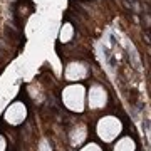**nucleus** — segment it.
Returning <instances> with one entry per match:
<instances>
[{"mask_svg": "<svg viewBox=\"0 0 151 151\" xmlns=\"http://www.w3.org/2000/svg\"><path fill=\"white\" fill-rule=\"evenodd\" d=\"M121 121L114 116H104L97 121V126H96V133L97 136L104 141V143H111L121 134Z\"/></svg>", "mask_w": 151, "mask_h": 151, "instance_id": "obj_1", "label": "nucleus"}, {"mask_svg": "<svg viewBox=\"0 0 151 151\" xmlns=\"http://www.w3.org/2000/svg\"><path fill=\"white\" fill-rule=\"evenodd\" d=\"M62 101H64L65 108L74 113H82L84 111V103H86V96H84V87L82 86H69L62 92Z\"/></svg>", "mask_w": 151, "mask_h": 151, "instance_id": "obj_2", "label": "nucleus"}, {"mask_svg": "<svg viewBox=\"0 0 151 151\" xmlns=\"http://www.w3.org/2000/svg\"><path fill=\"white\" fill-rule=\"evenodd\" d=\"M4 118H5V121L9 124H12V126H17V124L24 123V119L27 118V108H25V104H22V103L10 104V106L7 108Z\"/></svg>", "mask_w": 151, "mask_h": 151, "instance_id": "obj_3", "label": "nucleus"}, {"mask_svg": "<svg viewBox=\"0 0 151 151\" xmlns=\"http://www.w3.org/2000/svg\"><path fill=\"white\" fill-rule=\"evenodd\" d=\"M108 101V94L101 86H92L89 91V108L91 109H101Z\"/></svg>", "mask_w": 151, "mask_h": 151, "instance_id": "obj_4", "label": "nucleus"}, {"mask_svg": "<svg viewBox=\"0 0 151 151\" xmlns=\"http://www.w3.org/2000/svg\"><path fill=\"white\" fill-rule=\"evenodd\" d=\"M134 150H136L134 141L131 139V138H128V136L118 139V143L114 145V151H134Z\"/></svg>", "mask_w": 151, "mask_h": 151, "instance_id": "obj_5", "label": "nucleus"}, {"mask_svg": "<svg viewBox=\"0 0 151 151\" xmlns=\"http://www.w3.org/2000/svg\"><path fill=\"white\" fill-rule=\"evenodd\" d=\"M79 151H103V148L99 145H96V143H89V145H86L84 148H81Z\"/></svg>", "mask_w": 151, "mask_h": 151, "instance_id": "obj_6", "label": "nucleus"}, {"mask_svg": "<svg viewBox=\"0 0 151 151\" xmlns=\"http://www.w3.org/2000/svg\"><path fill=\"white\" fill-rule=\"evenodd\" d=\"M5 148H7V143H5V138L0 134V151H5Z\"/></svg>", "mask_w": 151, "mask_h": 151, "instance_id": "obj_7", "label": "nucleus"}]
</instances>
